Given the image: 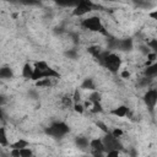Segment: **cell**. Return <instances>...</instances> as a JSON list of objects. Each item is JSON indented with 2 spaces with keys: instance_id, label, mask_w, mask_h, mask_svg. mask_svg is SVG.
I'll use <instances>...</instances> for the list:
<instances>
[{
  "instance_id": "obj_34",
  "label": "cell",
  "mask_w": 157,
  "mask_h": 157,
  "mask_svg": "<svg viewBox=\"0 0 157 157\" xmlns=\"http://www.w3.org/2000/svg\"><path fill=\"white\" fill-rule=\"evenodd\" d=\"M129 155H130L131 157H136V156H137V152H136L135 148H131V150L129 151Z\"/></svg>"
},
{
  "instance_id": "obj_20",
  "label": "cell",
  "mask_w": 157,
  "mask_h": 157,
  "mask_svg": "<svg viewBox=\"0 0 157 157\" xmlns=\"http://www.w3.org/2000/svg\"><path fill=\"white\" fill-rule=\"evenodd\" d=\"M91 112H92L93 114H97V113H101V112H103V107H102L101 102H97V103H92V105H91Z\"/></svg>"
},
{
  "instance_id": "obj_35",
  "label": "cell",
  "mask_w": 157,
  "mask_h": 157,
  "mask_svg": "<svg viewBox=\"0 0 157 157\" xmlns=\"http://www.w3.org/2000/svg\"><path fill=\"white\" fill-rule=\"evenodd\" d=\"M148 15H150V17H152V18H157V10H155V11L150 12Z\"/></svg>"
},
{
  "instance_id": "obj_15",
  "label": "cell",
  "mask_w": 157,
  "mask_h": 157,
  "mask_svg": "<svg viewBox=\"0 0 157 157\" xmlns=\"http://www.w3.org/2000/svg\"><path fill=\"white\" fill-rule=\"evenodd\" d=\"M81 88L82 90H90V91H96V86H94V82H93V78L91 77H87L82 81L81 83Z\"/></svg>"
},
{
  "instance_id": "obj_16",
  "label": "cell",
  "mask_w": 157,
  "mask_h": 157,
  "mask_svg": "<svg viewBox=\"0 0 157 157\" xmlns=\"http://www.w3.org/2000/svg\"><path fill=\"white\" fill-rule=\"evenodd\" d=\"M10 145V141H9V137H7V134H6V129L4 126H0V146H9Z\"/></svg>"
},
{
  "instance_id": "obj_1",
  "label": "cell",
  "mask_w": 157,
  "mask_h": 157,
  "mask_svg": "<svg viewBox=\"0 0 157 157\" xmlns=\"http://www.w3.org/2000/svg\"><path fill=\"white\" fill-rule=\"evenodd\" d=\"M98 63L104 66L108 71L113 72V74H117L121 66V59L119 55H117L115 53H110L108 50H103L98 58H97Z\"/></svg>"
},
{
  "instance_id": "obj_30",
  "label": "cell",
  "mask_w": 157,
  "mask_h": 157,
  "mask_svg": "<svg viewBox=\"0 0 157 157\" xmlns=\"http://www.w3.org/2000/svg\"><path fill=\"white\" fill-rule=\"evenodd\" d=\"M9 155H10V157H20V150H15V148H11Z\"/></svg>"
},
{
  "instance_id": "obj_17",
  "label": "cell",
  "mask_w": 157,
  "mask_h": 157,
  "mask_svg": "<svg viewBox=\"0 0 157 157\" xmlns=\"http://www.w3.org/2000/svg\"><path fill=\"white\" fill-rule=\"evenodd\" d=\"M91 103H97V102H101V93L98 91H92V93L90 94L88 99Z\"/></svg>"
},
{
  "instance_id": "obj_36",
  "label": "cell",
  "mask_w": 157,
  "mask_h": 157,
  "mask_svg": "<svg viewBox=\"0 0 157 157\" xmlns=\"http://www.w3.org/2000/svg\"><path fill=\"white\" fill-rule=\"evenodd\" d=\"M4 118V112H2V108L0 107V119H2Z\"/></svg>"
},
{
  "instance_id": "obj_11",
  "label": "cell",
  "mask_w": 157,
  "mask_h": 157,
  "mask_svg": "<svg viewBox=\"0 0 157 157\" xmlns=\"http://www.w3.org/2000/svg\"><path fill=\"white\" fill-rule=\"evenodd\" d=\"M75 145L80 150H86L87 147H90V140L86 136H77L75 139Z\"/></svg>"
},
{
  "instance_id": "obj_13",
  "label": "cell",
  "mask_w": 157,
  "mask_h": 157,
  "mask_svg": "<svg viewBox=\"0 0 157 157\" xmlns=\"http://www.w3.org/2000/svg\"><path fill=\"white\" fill-rule=\"evenodd\" d=\"M32 76H33V66L29 63H26L22 66V77L27 80H32Z\"/></svg>"
},
{
  "instance_id": "obj_37",
  "label": "cell",
  "mask_w": 157,
  "mask_h": 157,
  "mask_svg": "<svg viewBox=\"0 0 157 157\" xmlns=\"http://www.w3.org/2000/svg\"><path fill=\"white\" fill-rule=\"evenodd\" d=\"M0 157H10V155H7V153H0Z\"/></svg>"
},
{
  "instance_id": "obj_2",
  "label": "cell",
  "mask_w": 157,
  "mask_h": 157,
  "mask_svg": "<svg viewBox=\"0 0 157 157\" xmlns=\"http://www.w3.org/2000/svg\"><path fill=\"white\" fill-rule=\"evenodd\" d=\"M70 131V128L64 121H54L45 129V134L53 139H61Z\"/></svg>"
},
{
  "instance_id": "obj_9",
  "label": "cell",
  "mask_w": 157,
  "mask_h": 157,
  "mask_svg": "<svg viewBox=\"0 0 157 157\" xmlns=\"http://www.w3.org/2000/svg\"><path fill=\"white\" fill-rule=\"evenodd\" d=\"M90 148L91 151H98V152H104V147H103V142L102 139H92L90 140Z\"/></svg>"
},
{
  "instance_id": "obj_12",
  "label": "cell",
  "mask_w": 157,
  "mask_h": 157,
  "mask_svg": "<svg viewBox=\"0 0 157 157\" xmlns=\"http://www.w3.org/2000/svg\"><path fill=\"white\" fill-rule=\"evenodd\" d=\"M12 77H13V71L10 66L0 67V80H10Z\"/></svg>"
},
{
  "instance_id": "obj_29",
  "label": "cell",
  "mask_w": 157,
  "mask_h": 157,
  "mask_svg": "<svg viewBox=\"0 0 157 157\" xmlns=\"http://www.w3.org/2000/svg\"><path fill=\"white\" fill-rule=\"evenodd\" d=\"M105 157H120V151H108L105 152Z\"/></svg>"
},
{
  "instance_id": "obj_8",
  "label": "cell",
  "mask_w": 157,
  "mask_h": 157,
  "mask_svg": "<svg viewBox=\"0 0 157 157\" xmlns=\"http://www.w3.org/2000/svg\"><path fill=\"white\" fill-rule=\"evenodd\" d=\"M110 114L114 115V117H118V118H124V117H126L129 114V108L126 105L121 104V105H118L117 108L112 109Z\"/></svg>"
},
{
  "instance_id": "obj_18",
  "label": "cell",
  "mask_w": 157,
  "mask_h": 157,
  "mask_svg": "<svg viewBox=\"0 0 157 157\" xmlns=\"http://www.w3.org/2000/svg\"><path fill=\"white\" fill-rule=\"evenodd\" d=\"M102 52H103V50H102L99 47H97V45H93V47H90V48H88V53L92 54V56H93L94 59H97L98 55H99Z\"/></svg>"
},
{
  "instance_id": "obj_32",
  "label": "cell",
  "mask_w": 157,
  "mask_h": 157,
  "mask_svg": "<svg viewBox=\"0 0 157 157\" xmlns=\"http://www.w3.org/2000/svg\"><path fill=\"white\" fill-rule=\"evenodd\" d=\"M120 75H121V77H123V78H129V77H130V72H129L128 70L121 71V74H120Z\"/></svg>"
},
{
  "instance_id": "obj_10",
  "label": "cell",
  "mask_w": 157,
  "mask_h": 157,
  "mask_svg": "<svg viewBox=\"0 0 157 157\" xmlns=\"http://www.w3.org/2000/svg\"><path fill=\"white\" fill-rule=\"evenodd\" d=\"M144 75H145V77H147V78H153V77L157 75V64L153 63V64L147 65L146 69L144 70Z\"/></svg>"
},
{
  "instance_id": "obj_19",
  "label": "cell",
  "mask_w": 157,
  "mask_h": 157,
  "mask_svg": "<svg viewBox=\"0 0 157 157\" xmlns=\"http://www.w3.org/2000/svg\"><path fill=\"white\" fill-rule=\"evenodd\" d=\"M36 86L37 87H49L52 86V78H42L36 81Z\"/></svg>"
},
{
  "instance_id": "obj_27",
  "label": "cell",
  "mask_w": 157,
  "mask_h": 157,
  "mask_svg": "<svg viewBox=\"0 0 157 157\" xmlns=\"http://www.w3.org/2000/svg\"><path fill=\"white\" fill-rule=\"evenodd\" d=\"M110 134L114 136V137H117V139H119V137H121L123 136V130L121 129H119V128H115V129H113L112 131H110Z\"/></svg>"
},
{
  "instance_id": "obj_21",
  "label": "cell",
  "mask_w": 157,
  "mask_h": 157,
  "mask_svg": "<svg viewBox=\"0 0 157 157\" xmlns=\"http://www.w3.org/2000/svg\"><path fill=\"white\" fill-rule=\"evenodd\" d=\"M32 156H33V152L29 147H25L20 150V157H32Z\"/></svg>"
},
{
  "instance_id": "obj_33",
  "label": "cell",
  "mask_w": 157,
  "mask_h": 157,
  "mask_svg": "<svg viewBox=\"0 0 157 157\" xmlns=\"http://www.w3.org/2000/svg\"><path fill=\"white\" fill-rule=\"evenodd\" d=\"M5 103H6V98H5V96L0 94V107H2Z\"/></svg>"
},
{
  "instance_id": "obj_22",
  "label": "cell",
  "mask_w": 157,
  "mask_h": 157,
  "mask_svg": "<svg viewBox=\"0 0 157 157\" xmlns=\"http://www.w3.org/2000/svg\"><path fill=\"white\" fill-rule=\"evenodd\" d=\"M72 107H74V110H75L76 113H78V114H83V112H85V107H83V104H82L81 102H80V103H74Z\"/></svg>"
},
{
  "instance_id": "obj_6",
  "label": "cell",
  "mask_w": 157,
  "mask_h": 157,
  "mask_svg": "<svg viewBox=\"0 0 157 157\" xmlns=\"http://www.w3.org/2000/svg\"><path fill=\"white\" fill-rule=\"evenodd\" d=\"M144 102L147 105L150 110H153L156 104H157V90L156 88H150L145 94H144Z\"/></svg>"
},
{
  "instance_id": "obj_4",
  "label": "cell",
  "mask_w": 157,
  "mask_h": 157,
  "mask_svg": "<svg viewBox=\"0 0 157 157\" xmlns=\"http://www.w3.org/2000/svg\"><path fill=\"white\" fill-rule=\"evenodd\" d=\"M102 142H103V147H104V153L108 152V151H121L123 150V144L120 142L119 139L114 137L110 131L108 134H104L103 139H102Z\"/></svg>"
},
{
  "instance_id": "obj_7",
  "label": "cell",
  "mask_w": 157,
  "mask_h": 157,
  "mask_svg": "<svg viewBox=\"0 0 157 157\" xmlns=\"http://www.w3.org/2000/svg\"><path fill=\"white\" fill-rule=\"evenodd\" d=\"M117 48L121 52H129L132 49V39L131 38H124V39H118L117 42Z\"/></svg>"
},
{
  "instance_id": "obj_31",
  "label": "cell",
  "mask_w": 157,
  "mask_h": 157,
  "mask_svg": "<svg viewBox=\"0 0 157 157\" xmlns=\"http://www.w3.org/2000/svg\"><path fill=\"white\" fill-rule=\"evenodd\" d=\"M140 50H141L145 55H147V54L150 53V49L147 48V45H141V47H140Z\"/></svg>"
},
{
  "instance_id": "obj_3",
  "label": "cell",
  "mask_w": 157,
  "mask_h": 157,
  "mask_svg": "<svg viewBox=\"0 0 157 157\" xmlns=\"http://www.w3.org/2000/svg\"><path fill=\"white\" fill-rule=\"evenodd\" d=\"M81 26L85 29H88L91 32H101L103 34H107V31H105L104 26L102 25V21L98 16H91V17L82 20Z\"/></svg>"
},
{
  "instance_id": "obj_28",
  "label": "cell",
  "mask_w": 157,
  "mask_h": 157,
  "mask_svg": "<svg viewBox=\"0 0 157 157\" xmlns=\"http://www.w3.org/2000/svg\"><path fill=\"white\" fill-rule=\"evenodd\" d=\"M63 103H64L66 107H69V105H72L74 103H72L71 96H64V98H63Z\"/></svg>"
},
{
  "instance_id": "obj_23",
  "label": "cell",
  "mask_w": 157,
  "mask_h": 157,
  "mask_svg": "<svg viewBox=\"0 0 157 157\" xmlns=\"http://www.w3.org/2000/svg\"><path fill=\"white\" fill-rule=\"evenodd\" d=\"M71 99H72V103H80L81 101V94H80V91L76 88L71 96Z\"/></svg>"
},
{
  "instance_id": "obj_24",
  "label": "cell",
  "mask_w": 157,
  "mask_h": 157,
  "mask_svg": "<svg viewBox=\"0 0 157 157\" xmlns=\"http://www.w3.org/2000/svg\"><path fill=\"white\" fill-rule=\"evenodd\" d=\"M147 48L148 49H151L153 53H156V50H157V39H151L150 42H147Z\"/></svg>"
},
{
  "instance_id": "obj_14",
  "label": "cell",
  "mask_w": 157,
  "mask_h": 157,
  "mask_svg": "<svg viewBox=\"0 0 157 157\" xmlns=\"http://www.w3.org/2000/svg\"><path fill=\"white\" fill-rule=\"evenodd\" d=\"M9 146H10V148H15V150H21V148L28 147V146H29V142H28L27 140H25V139H18V140H16L15 142L10 144Z\"/></svg>"
},
{
  "instance_id": "obj_26",
  "label": "cell",
  "mask_w": 157,
  "mask_h": 157,
  "mask_svg": "<svg viewBox=\"0 0 157 157\" xmlns=\"http://www.w3.org/2000/svg\"><path fill=\"white\" fill-rule=\"evenodd\" d=\"M65 56H67L69 59H76L77 58V53L74 49H69V50L65 52Z\"/></svg>"
},
{
  "instance_id": "obj_5",
  "label": "cell",
  "mask_w": 157,
  "mask_h": 157,
  "mask_svg": "<svg viewBox=\"0 0 157 157\" xmlns=\"http://www.w3.org/2000/svg\"><path fill=\"white\" fill-rule=\"evenodd\" d=\"M94 6H96V5H94L92 1H90V0L77 1L76 6L72 9V16H75V17L85 16V15H87L88 12H91Z\"/></svg>"
},
{
  "instance_id": "obj_25",
  "label": "cell",
  "mask_w": 157,
  "mask_h": 157,
  "mask_svg": "<svg viewBox=\"0 0 157 157\" xmlns=\"http://www.w3.org/2000/svg\"><path fill=\"white\" fill-rule=\"evenodd\" d=\"M96 126H98V128H99V129H101V130H102L104 134H108V132L110 131V130L108 129V126H107V125H105L103 121H101V120L96 121Z\"/></svg>"
}]
</instances>
